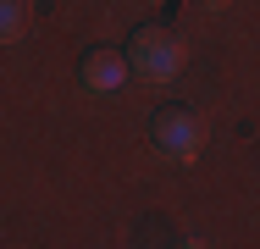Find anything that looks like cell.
I'll return each mask as SVG.
<instances>
[{
    "mask_svg": "<svg viewBox=\"0 0 260 249\" xmlns=\"http://www.w3.org/2000/svg\"><path fill=\"white\" fill-rule=\"evenodd\" d=\"M150 133H155V144L172 155V161H194L200 149H205V122L188 111V105H160L155 122H150Z\"/></svg>",
    "mask_w": 260,
    "mask_h": 249,
    "instance_id": "7a4b0ae2",
    "label": "cell"
},
{
    "mask_svg": "<svg viewBox=\"0 0 260 249\" xmlns=\"http://www.w3.org/2000/svg\"><path fill=\"white\" fill-rule=\"evenodd\" d=\"M200 6H205V11H227L233 0H200Z\"/></svg>",
    "mask_w": 260,
    "mask_h": 249,
    "instance_id": "5b68a950",
    "label": "cell"
},
{
    "mask_svg": "<svg viewBox=\"0 0 260 249\" xmlns=\"http://www.w3.org/2000/svg\"><path fill=\"white\" fill-rule=\"evenodd\" d=\"M183 55H188V50H183V34L166 28V22H139V28L127 34V72L139 67V78H150V83L177 78Z\"/></svg>",
    "mask_w": 260,
    "mask_h": 249,
    "instance_id": "6da1fadb",
    "label": "cell"
},
{
    "mask_svg": "<svg viewBox=\"0 0 260 249\" xmlns=\"http://www.w3.org/2000/svg\"><path fill=\"white\" fill-rule=\"evenodd\" d=\"M78 78H83L94 95H116V89L127 83V55H122V50H89L83 67H78Z\"/></svg>",
    "mask_w": 260,
    "mask_h": 249,
    "instance_id": "3957f363",
    "label": "cell"
},
{
    "mask_svg": "<svg viewBox=\"0 0 260 249\" xmlns=\"http://www.w3.org/2000/svg\"><path fill=\"white\" fill-rule=\"evenodd\" d=\"M22 22H28V0H0V39L22 34Z\"/></svg>",
    "mask_w": 260,
    "mask_h": 249,
    "instance_id": "277c9868",
    "label": "cell"
}]
</instances>
